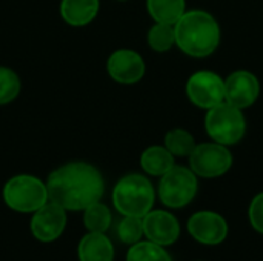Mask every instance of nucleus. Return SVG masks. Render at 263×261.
I'll list each match as a JSON object with an SVG mask.
<instances>
[{
	"mask_svg": "<svg viewBox=\"0 0 263 261\" xmlns=\"http://www.w3.org/2000/svg\"><path fill=\"white\" fill-rule=\"evenodd\" d=\"M46 189L49 202L62 206L65 211H83L102 200L105 180L91 163L69 162L49 174Z\"/></svg>",
	"mask_w": 263,
	"mask_h": 261,
	"instance_id": "nucleus-1",
	"label": "nucleus"
},
{
	"mask_svg": "<svg viewBox=\"0 0 263 261\" xmlns=\"http://www.w3.org/2000/svg\"><path fill=\"white\" fill-rule=\"evenodd\" d=\"M174 34L176 46L194 58H205L214 54L222 38L219 22L203 9L185 11L174 23Z\"/></svg>",
	"mask_w": 263,
	"mask_h": 261,
	"instance_id": "nucleus-2",
	"label": "nucleus"
},
{
	"mask_svg": "<svg viewBox=\"0 0 263 261\" xmlns=\"http://www.w3.org/2000/svg\"><path fill=\"white\" fill-rule=\"evenodd\" d=\"M154 188L142 174L122 177L112 189V205L123 217L143 218L154 205Z\"/></svg>",
	"mask_w": 263,
	"mask_h": 261,
	"instance_id": "nucleus-3",
	"label": "nucleus"
},
{
	"mask_svg": "<svg viewBox=\"0 0 263 261\" xmlns=\"http://www.w3.org/2000/svg\"><path fill=\"white\" fill-rule=\"evenodd\" d=\"M205 131L206 135L223 146H233L242 142L247 134V118L243 109L222 102L210 108L205 114Z\"/></svg>",
	"mask_w": 263,
	"mask_h": 261,
	"instance_id": "nucleus-4",
	"label": "nucleus"
},
{
	"mask_svg": "<svg viewBox=\"0 0 263 261\" xmlns=\"http://www.w3.org/2000/svg\"><path fill=\"white\" fill-rule=\"evenodd\" d=\"M5 205L20 214H32L49 202L46 183L29 174L11 177L2 191Z\"/></svg>",
	"mask_w": 263,
	"mask_h": 261,
	"instance_id": "nucleus-5",
	"label": "nucleus"
},
{
	"mask_svg": "<svg viewBox=\"0 0 263 261\" xmlns=\"http://www.w3.org/2000/svg\"><path fill=\"white\" fill-rule=\"evenodd\" d=\"M199 189L197 175L185 166H173L159 182V198L171 209L185 208L190 205Z\"/></svg>",
	"mask_w": 263,
	"mask_h": 261,
	"instance_id": "nucleus-6",
	"label": "nucleus"
},
{
	"mask_svg": "<svg viewBox=\"0 0 263 261\" xmlns=\"http://www.w3.org/2000/svg\"><path fill=\"white\" fill-rule=\"evenodd\" d=\"M190 169L202 178H217L225 175L233 166V154L228 146L216 142L197 143L188 157Z\"/></svg>",
	"mask_w": 263,
	"mask_h": 261,
	"instance_id": "nucleus-7",
	"label": "nucleus"
},
{
	"mask_svg": "<svg viewBox=\"0 0 263 261\" xmlns=\"http://www.w3.org/2000/svg\"><path fill=\"white\" fill-rule=\"evenodd\" d=\"M185 92L194 106L208 111L225 102V78L214 71H196L186 80Z\"/></svg>",
	"mask_w": 263,
	"mask_h": 261,
	"instance_id": "nucleus-8",
	"label": "nucleus"
},
{
	"mask_svg": "<svg viewBox=\"0 0 263 261\" xmlns=\"http://www.w3.org/2000/svg\"><path fill=\"white\" fill-rule=\"evenodd\" d=\"M66 211L62 206L48 202L40 209L32 212L29 229L37 242L51 243L63 234L66 228Z\"/></svg>",
	"mask_w": 263,
	"mask_h": 261,
	"instance_id": "nucleus-9",
	"label": "nucleus"
},
{
	"mask_svg": "<svg viewBox=\"0 0 263 261\" xmlns=\"http://www.w3.org/2000/svg\"><path fill=\"white\" fill-rule=\"evenodd\" d=\"M146 65L143 57L128 48L116 49L106 60V72L108 75L122 85H134L140 82L145 75Z\"/></svg>",
	"mask_w": 263,
	"mask_h": 261,
	"instance_id": "nucleus-10",
	"label": "nucleus"
},
{
	"mask_svg": "<svg viewBox=\"0 0 263 261\" xmlns=\"http://www.w3.org/2000/svg\"><path fill=\"white\" fill-rule=\"evenodd\" d=\"M259 95L260 82L254 72L237 69L225 78V102L240 109H247L257 102Z\"/></svg>",
	"mask_w": 263,
	"mask_h": 261,
	"instance_id": "nucleus-11",
	"label": "nucleus"
},
{
	"mask_svg": "<svg viewBox=\"0 0 263 261\" xmlns=\"http://www.w3.org/2000/svg\"><path fill=\"white\" fill-rule=\"evenodd\" d=\"M188 232L196 242L214 246L220 245L227 238L228 223L220 214L211 211H200L188 220Z\"/></svg>",
	"mask_w": 263,
	"mask_h": 261,
	"instance_id": "nucleus-12",
	"label": "nucleus"
},
{
	"mask_svg": "<svg viewBox=\"0 0 263 261\" xmlns=\"http://www.w3.org/2000/svg\"><path fill=\"white\" fill-rule=\"evenodd\" d=\"M143 235L160 246H170L177 242L180 235V225L177 218L168 211H149L143 218Z\"/></svg>",
	"mask_w": 263,
	"mask_h": 261,
	"instance_id": "nucleus-13",
	"label": "nucleus"
},
{
	"mask_svg": "<svg viewBox=\"0 0 263 261\" xmlns=\"http://www.w3.org/2000/svg\"><path fill=\"white\" fill-rule=\"evenodd\" d=\"M79 261H114V246L102 232H88L77 248Z\"/></svg>",
	"mask_w": 263,
	"mask_h": 261,
	"instance_id": "nucleus-14",
	"label": "nucleus"
},
{
	"mask_svg": "<svg viewBox=\"0 0 263 261\" xmlns=\"http://www.w3.org/2000/svg\"><path fill=\"white\" fill-rule=\"evenodd\" d=\"M60 17L71 26H86L99 14V0H62Z\"/></svg>",
	"mask_w": 263,
	"mask_h": 261,
	"instance_id": "nucleus-15",
	"label": "nucleus"
},
{
	"mask_svg": "<svg viewBox=\"0 0 263 261\" xmlns=\"http://www.w3.org/2000/svg\"><path fill=\"white\" fill-rule=\"evenodd\" d=\"M174 155L160 145L148 146L140 155L142 169L153 177H162L174 166Z\"/></svg>",
	"mask_w": 263,
	"mask_h": 261,
	"instance_id": "nucleus-16",
	"label": "nucleus"
},
{
	"mask_svg": "<svg viewBox=\"0 0 263 261\" xmlns=\"http://www.w3.org/2000/svg\"><path fill=\"white\" fill-rule=\"evenodd\" d=\"M148 14L154 22L174 25L186 11V0H146Z\"/></svg>",
	"mask_w": 263,
	"mask_h": 261,
	"instance_id": "nucleus-17",
	"label": "nucleus"
},
{
	"mask_svg": "<svg viewBox=\"0 0 263 261\" xmlns=\"http://www.w3.org/2000/svg\"><path fill=\"white\" fill-rule=\"evenodd\" d=\"M197 142L194 135L183 129V128H174L166 132L163 146L174 155V157H190V154L194 151Z\"/></svg>",
	"mask_w": 263,
	"mask_h": 261,
	"instance_id": "nucleus-18",
	"label": "nucleus"
},
{
	"mask_svg": "<svg viewBox=\"0 0 263 261\" xmlns=\"http://www.w3.org/2000/svg\"><path fill=\"white\" fill-rule=\"evenodd\" d=\"M112 215L106 205L96 202L89 205L86 209H83V225L89 232H102L106 234V231L111 228Z\"/></svg>",
	"mask_w": 263,
	"mask_h": 261,
	"instance_id": "nucleus-19",
	"label": "nucleus"
},
{
	"mask_svg": "<svg viewBox=\"0 0 263 261\" xmlns=\"http://www.w3.org/2000/svg\"><path fill=\"white\" fill-rule=\"evenodd\" d=\"M146 42L153 51L160 52V54L168 52L173 46H176L174 25L154 22V25L148 29Z\"/></svg>",
	"mask_w": 263,
	"mask_h": 261,
	"instance_id": "nucleus-20",
	"label": "nucleus"
},
{
	"mask_svg": "<svg viewBox=\"0 0 263 261\" xmlns=\"http://www.w3.org/2000/svg\"><path fill=\"white\" fill-rule=\"evenodd\" d=\"M126 261H173L163 246L153 242H137L131 245Z\"/></svg>",
	"mask_w": 263,
	"mask_h": 261,
	"instance_id": "nucleus-21",
	"label": "nucleus"
},
{
	"mask_svg": "<svg viewBox=\"0 0 263 261\" xmlns=\"http://www.w3.org/2000/svg\"><path fill=\"white\" fill-rule=\"evenodd\" d=\"M20 78L15 71L6 66H0V106L8 105L20 94Z\"/></svg>",
	"mask_w": 263,
	"mask_h": 261,
	"instance_id": "nucleus-22",
	"label": "nucleus"
},
{
	"mask_svg": "<svg viewBox=\"0 0 263 261\" xmlns=\"http://www.w3.org/2000/svg\"><path fill=\"white\" fill-rule=\"evenodd\" d=\"M143 235L142 218L137 217H123L117 226V237L125 245H134L140 242Z\"/></svg>",
	"mask_w": 263,
	"mask_h": 261,
	"instance_id": "nucleus-23",
	"label": "nucleus"
},
{
	"mask_svg": "<svg viewBox=\"0 0 263 261\" xmlns=\"http://www.w3.org/2000/svg\"><path fill=\"white\" fill-rule=\"evenodd\" d=\"M248 217H250V223L251 226L257 231L263 234V192L257 194L251 205H250V209H248Z\"/></svg>",
	"mask_w": 263,
	"mask_h": 261,
	"instance_id": "nucleus-24",
	"label": "nucleus"
},
{
	"mask_svg": "<svg viewBox=\"0 0 263 261\" xmlns=\"http://www.w3.org/2000/svg\"><path fill=\"white\" fill-rule=\"evenodd\" d=\"M117 2H126V0H117Z\"/></svg>",
	"mask_w": 263,
	"mask_h": 261,
	"instance_id": "nucleus-25",
	"label": "nucleus"
}]
</instances>
